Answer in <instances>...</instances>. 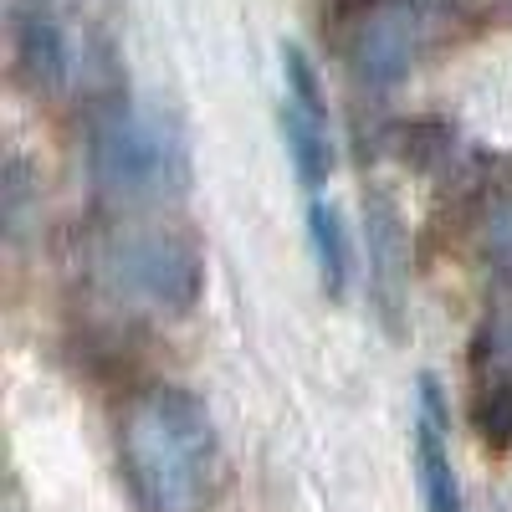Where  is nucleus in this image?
I'll use <instances>...</instances> for the list:
<instances>
[{"mask_svg":"<svg viewBox=\"0 0 512 512\" xmlns=\"http://www.w3.org/2000/svg\"><path fill=\"white\" fill-rule=\"evenodd\" d=\"M123 466L144 512H200L216 482V425L180 384H154L123 420Z\"/></svg>","mask_w":512,"mask_h":512,"instance_id":"obj_1","label":"nucleus"},{"mask_svg":"<svg viewBox=\"0 0 512 512\" xmlns=\"http://www.w3.org/2000/svg\"><path fill=\"white\" fill-rule=\"evenodd\" d=\"M88 159H93L98 190L113 200L180 195L190 185V149H185L180 123L128 98H108L93 113Z\"/></svg>","mask_w":512,"mask_h":512,"instance_id":"obj_2","label":"nucleus"},{"mask_svg":"<svg viewBox=\"0 0 512 512\" xmlns=\"http://www.w3.org/2000/svg\"><path fill=\"white\" fill-rule=\"evenodd\" d=\"M108 267L128 303H144L164 318L190 313L205 292V256L180 231H159V226L128 231L113 241Z\"/></svg>","mask_w":512,"mask_h":512,"instance_id":"obj_3","label":"nucleus"},{"mask_svg":"<svg viewBox=\"0 0 512 512\" xmlns=\"http://www.w3.org/2000/svg\"><path fill=\"white\" fill-rule=\"evenodd\" d=\"M6 26H11L16 77L31 93H62V82L72 72V47H67V26L52 0H11Z\"/></svg>","mask_w":512,"mask_h":512,"instance_id":"obj_4","label":"nucleus"},{"mask_svg":"<svg viewBox=\"0 0 512 512\" xmlns=\"http://www.w3.org/2000/svg\"><path fill=\"white\" fill-rule=\"evenodd\" d=\"M415 477H420V502L425 512H466L456 466H451V441H446V405L436 379H420V415H415Z\"/></svg>","mask_w":512,"mask_h":512,"instance_id":"obj_5","label":"nucleus"},{"mask_svg":"<svg viewBox=\"0 0 512 512\" xmlns=\"http://www.w3.org/2000/svg\"><path fill=\"white\" fill-rule=\"evenodd\" d=\"M477 425L512 441V308H497L477 338Z\"/></svg>","mask_w":512,"mask_h":512,"instance_id":"obj_6","label":"nucleus"},{"mask_svg":"<svg viewBox=\"0 0 512 512\" xmlns=\"http://www.w3.org/2000/svg\"><path fill=\"white\" fill-rule=\"evenodd\" d=\"M354 77L374 93H390L415 67V21L410 11H374L354 36Z\"/></svg>","mask_w":512,"mask_h":512,"instance_id":"obj_7","label":"nucleus"},{"mask_svg":"<svg viewBox=\"0 0 512 512\" xmlns=\"http://www.w3.org/2000/svg\"><path fill=\"white\" fill-rule=\"evenodd\" d=\"M282 144L303 185H323L333 175V144H328V113H313L303 103H282Z\"/></svg>","mask_w":512,"mask_h":512,"instance_id":"obj_8","label":"nucleus"},{"mask_svg":"<svg viewBox=\"0 0 512 512\" xmlns=\"http://www.w3.org/2000/svg\"><path fill=\"white\" fill-rule=\"evenodd\" d=\"M308 241H313V262H318V277H323V292L328 297H344L349 287V226H344V210L333 200H313L308 205Z\"/></svg>","mask_w":512,"mask_h":512,"instance_id":"obj_9","label":"nucleus"},{"mask_svg":"<svg viewBox=\"0 0 512 512\" xmlns=\"http://www.w3.org/2000/svg\"><path fill=\"white\" fill-rule=\"evenodd\" d=\"M492 256H497V262L512 272V205L502 210V216H497V226H492Z\"/></svg>","mask_w":512,"mask_h":512,"instance_id":"obj_10","label":"nucleus"}]
</instances>
